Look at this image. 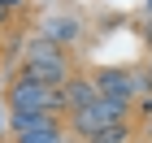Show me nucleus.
<instances>
[{
	"label": "nucleus",
	"mask_w": 152,
	"mask_h": 143,
	"mask_svg": "<svg viewBox=\"0 0 152 143\" xmlns=\"http://www.w3.org/2000/svg\"><path fill=\"white\" fill-rule=\"evenodd\" d=\"M26 78H35L44 87H65L70 83V61L52 39H35L26 48Z\"/></svg>",
	"instance_id": "obj_1"
},
{
	"label": "nucleus",
	"mask_w": 152,
	"mask_h": 143,
	"mask_svg": "<svg viewBox=\"0 0 152 143\" xmlns=\"http://www.w3.org/2000/svg\"><path fill=\"white\" fill-rule=\"evenodd\" d=\"M9 100H13V108L18 113H57V108H65V91L61 87H44V83H35V78H18L13 83V91H9Z\"/></svg>",
	"instance_id": "obj_2"
},
{
	"label": "nucleus",
	"mask_w": 152,
	"mask_h": 143,
	"mask_svg": "<svg viewBox=\"0 0 152 143\" xmlns=\"http://www.w3.org/2000/svg\"><path fill=\"white\" fill-rule=\"evenodd\" d=\"M109 126H126V104H117V100H96V104H87V108H78L74 113V130L83 134V139H91V134H100V130H109Z\"/></svg>",
	"instance_id": "obj_3"
},
{
	"label": "nucleus",
	"mask_w": 152,
	"mask_h": 143,
	"mask_svg": "<svg viewBox=\"0 0 152 143\" xmlns=\"http://www.w3.org/2000/svg\"><path fill=\"white\" fill-rule=\"evenodd\" d=\"M91 83H96V91L104 95V100H117V104H126V100H135L143 91V78L130 74V70H100Z\"/></svg>",
	"instance_id": "obj_4"
},
{
	"label": "nucleus",
	"mask_w": 152,
	"mask_h": 143,
	"mask_svg": "<svg viewBox=\"0 0 152 143\" xmlns=\"http://www.w3.org/2000/svg\"><path fill=\"white\" fill-rule=\"evenodd\" d=\"M61 91H65V108H74V113L100 100V91H96V83H91V78H70Z\"/></svg>",
	"instance_id": "obj_5"
},
{
	"label": "nucleus",
	"mask_w": 152,
	"mask_h": 143,
	"mask_svg": "<svg viewBox=\"0 0 152 143\" xmlns=\"http://www.w3.org/2000/svg\"><path fill=\"white\" fill-rule=\"evenodd\" d=\"M44 35L52 39L57 48L74 44V39H78V17H70V13H61V17H48V22H44Z\"/></svg>",
	"instance_id": "obj_6"
},
{
	"label": "nucleus",
	"mask_w": 152,
	"mask_h": 143,
	"mask_svg": "<svg viewBox=\"0 0 152 143\" xmlns=\"http://www.w3.org/2000/svg\"><path fill=\"white\" fill-rule=\"evenodd\" d=\"M48 126H57L48 113H13V130L18 134H35V130H48Z\"/></svg>",
	"instance_id": "obj_7"
},
{
	"label": "nucleus",
	"mask_w": 152,
	"mask_h": 143,
	"mask_svg": "<svg viewBox=\"0 0 152 143\" xmlns=\"http://www.w3.org/2000/svg\"><path fill=\"white\" fill-rule=\"evenodd\" d=\"M126 139V126H109V130H100V134H91L87 143H122Z\"/></svg>",
	"instance_id": "obj_8"
},
{
	"label": "nucleus",
	"mask_w": 152,
	"mask_h": 143,
	"mask_svg": "<svg viewBox=\"0 0 152 143\" xmlns=\"http://www.w3.org/2000/svg\"><path fill=\"white\" fill-rule=\"evenodd\" d=\"M4 17H9V9H4V4H0V22H4Z\"/></svg>",
	"instance_id": "obj_9"
}]
</instances>
